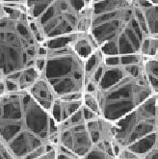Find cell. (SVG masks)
Masks as SVG:
<instances>
[{
  "mask_svg": "<svg viewBox=\"0 0 158 159\" xmlns=\"http://www.w3.org/2000/svg\"><path fill=\"white\" fill-rule=\"evenodd\" d=\"M57 124L28 92L0 96V143L17 159H31L56 145Z\"/></svg>",
  "mask_w": 158,
  "mask_h": 159,
  "instance_id": "1",
  "label": "cell"
},
{
  "mask_svg": "<svg viewBox=\"0 0 158 159\" xmlns=\"http://www.w3.org/2000/svg\"><path fill=\"white\" fill-rule=\"evenodd\" d=\"M45 55L26 1H0V77L12 78L29 68L43 71Z\"/></svg>",
  "mask_w": 158,
  "mask_h": 159,
  "instance_id": "2",
  "label": "cell"
},
{
  "mask_svg": "<svg viewBox=\"0 0 158 159\" xmlns=\"http://www.w3.org/2000/svg\"><path fill=\"white\" fill-rule=\"evenodd\" d=\"M91 35L106 60L139 55L150 37L137 0H94Z\"/></svg>",
  "mask_w": 158,
  "mask_h": 159,
  "instance_id": "3",
  "label": "cell"
},
{
  "mask_svg": "<svg viewBox=\"0 0 158 159\" xmlns=\"http://www.w3.org/2000/svg\"><path fill=\"white\" fill-rule=\"evenodd\" d=\"M97 96L101 116L117 121L155 96L144 67L143 56L107 60Z\"/></svg>",
  "mask_w": 158,
  "mask_h": 159,
  "instance_id": "4",
  "label": "cell"
},
{
  "mask_svg": "<svg viewBox=\"0 0 158 159\" xmlns=\"http://www.w3.org/2000/svg\"><path fill=\"white\" fill-rule=\"evenodd\" d=\"M26 5L44 43L91 33L94 0L26 1Z\"/></svg>",
  "mask_w": 158,
  "mask_h": 159,
  "instance_id": "5",
  "label": "cell"
},
{
  "mask_svg": "<svg viewBox=\"0 0 158 159\" xmlns=\"http://www.w3.org/2000/svg\"><path fill=\"white\" fill-rule=\"evenodd\" d=\"M73 36L45 43L46 55L42 76L59 98L83 95L86 84V62L72 45Z\"/></svg>",
  "mask_w": 158,
  "mask_h": 159,
  "instance_id": "6",
  "label": "cell"
},
{
  "mask_svg": "<svg viewBox=\"0 0 158 159\" xmlns=\"http://www.w3.org/2000/svg\"><path fill=\"white\" fill-rule=\"evenodd\" d=\"M158 135V95L116 121L115 143L128 148L145 139Z\"/></svg>",
  "mask_w": 158,
  "mask_h": 159,
  "instance_id": "7",
  "label": "cell"
},
{
  "mask_svg": "<svg viewBox=\"0 0 158 159\" xmlns=\"http://www.w3.org/2000/svg\"><path fill=\"white\" fill-rule=\"evenodd\" d=\"M56 145L84 157L94 147L90 136L84 107L64 123L57 125Z\"/></svg>",
  "mask_w": 158,
  "mask_h": 159,
  "instance_id": "8",
  "label": "cell"
},
{
  "mask_svg": "<svg viewBox=\"0 0 158 159\" xmlns=\"http://www.w3.org/2000/svg\"><path fill=\"white\" fill-rule=\"evenodd\" d=\"M86 120L88 130L94 146L101 144H116V121L109 120L100 115H92L86 117Z\"/></svg>",
  "mask_w": 158,
  "mask_h": 159,
  "instance_id": "9",
  "label": "cell"
},
{
  "mask_svg": "<svg viewBox=\"0 0 158 159\" xmlns=\"http://www.w3.org/2000/svg\"><path fill=\"white\" fill-rule=\"evenodd\" d=\"M28 93L37 103L51 115L54 104L59 97L47 80L41 76Z\"/></svg>",
  "mask_w": 158,
  "mask_h": 159,
  "instance_id": "10",
  "label": "cell"
},
{
  "mask_svg": "<svg viewBox=\"0 0 158 159\" xmlns=\"http://www.w3.org/2000/svg\"><path fill=\"white\" fill-rule=\"evenodd\" d=\"M83 95L58 98L51 112V117L58 124L64 123L83 107Z\"/></svg>",
  "mask_w": 158,
  "mask_h": 159,
  "instance_id": "11",
  "label": "cell"
},
{
  "mask_svg": "<svg viewBox=\"0 0 158 159\" xmlns=\"http://www.w3.org/2000/svg\"><path fill=\"white\" fill-rule=\"evenodd\" d=\"M137 3L144 16L148 35L158 38V4L147 0H137Z\"/></svg>",
  "mask_w": 158,
  "mask_h": 159,
  "instance_id": "12",
  "label": "cell"
},
{
  "mask_svg": "<svg viewBox=\"0 0 158 159\" xmlns=\"http://www.w3.org/2000/svg\"><path fill=\"white\" fill-rule=\"evenodd\" d=\"M72 45L77 54L85 61H87L93 54L99 49V46L93 38L91 33L74 35L72 39Z\"/></svg>",
  "mask_w": 158,
  "mask_h": 159,
  "instance_id": "13",
  "label": "cell"
},
{
  "mask_svg": "<svg viewBox=\"0 0 158 159\" xmlns=\"http://www.w3.org/2000/svg\"><path fill=\"white\" fill-rule=\"evenodd\" d=\"M41 76H42V71L38 68H29L20 71L12 78H6V79L13 82L16 85L17 91L28 92Z\"/></svg>",
  "mask_w": 158,
  "mask_h": 159,
  "instance_id": "14",
  "label": "cell"
},
{
  "mask_svg": "<svg viewBox=\"0 0 158 159\" xmlns=\"http://www.w3.org/2000/svg\"><path fill=\"white\" fill-rule=\"evenodd\" d=\"M83 159H118L116 144H101L94 146Z\"/></svg>",
  "mask_w": 158,
  "mask_h": 159,
  "instance_id": "15",
  "label": "cell"
},
{
  "mask_svg": "<svg viewBox=\"0 0 158 159\" xmlns=\"http://www.w3.org/2000/svg\"><path fill=\"white\" fill-rule=\"evenodd\" d=\"M144 67H145L147 76L151 82V85L153 89L154 93L155 95H158V60L157 58H151V59L144 58Z\"/></svg>",
  "mask_w": 158,
  "mask_h": 159,
  "instance_id": "16",
  "label": "cell"
},
{
  "mask_svg": "<svg viewBox=\"0 0 158 159\" xmlns=\"http://www.w3.org/2000/svg\"><path fill=\"white\" fill-rule=\"evenodd\" d=\"M140 55L145 59L156 58L158 55V38L147 37L142 44Z\"/></svg>",
  "mask_w": 158,
  "mask_h": 159,
  "instance_id": "17",
  "label": "cell"
},
{
  "mask_svg": "<svg viewBox=\"0 0 158 159\" xmlns=\"http://www.w3.org/2000/svg\"><path fill=\"white\" fill-rule=\"evenodd\" d=\"M82 98H83V106H84V108H86L87 110L93 112V113H95L97 115L101 116L99 102L95 93L84 92L83 93Z\"/></svg>",
  "mask_w": 158,
  "mask_h": 159,
  "instance_id": "18",
  "label": "cell"
},
{
  "mask_svg": "<svg viewBox=\"0 0 158 159\" xmlns=\"http://www.w3.org/2000/svg\"><path fill=\"white\" fill-rule=\"evenodd\" d=\"M117 154L118 159H143L140 155L130 151L129 148H122L117 147Z\"/></svg>",
  "mask_w": 158,
  "mask_h": 159,
  "instance_id": "19",
  "label": "cell"
},
{
  "mask_svg": "<svg viewBox=\"0 0 158 159\" xmlns=\"http://www.w3.org/2000/svg\"><path fill=\"white\" fill-rule=\"evenodd\" d=\"M56 159H83V157L73 154L64 148L56 145Z\"/></svg>",
  "mask_w": 158,
  "mask_h": 159,
  "instance_id": "20",
  "label": "cell"
},
{
  "mask_svg": "<svg viewBox=\"0 0 158 159\" xmlns=\"http://www.w3.org/2000/svg\"><path fill=\"white\" fill-rule=\"evenodd\" d=\"M31 159H56V145L52 147L47 152L40 154L38 156H35Z\"/></svg>",
  "mask_w": 158,
  "mask_h": 159,
  "instance_id": "21",
  "label": "cell"
},
{
  "mask_svg": "<svg viewBox=\"0 0 158 159\" xmlns=\"http://www.w3.org/2000/svg\"><path fill=\"white\" fill-rule=\"evenodd\" d=\"M0 159H17L6 146L0 143Z\"/></svg>",
  "mask_w": 158,
  "mask_h": 159,
  "instance_id": "22",
  "label": "cell"
},
{
  "mask_svg": "<svg viewBox=\"0 0 158 159\" xmlns=\"http://www.w3.org/2000/svg\"><path fill=\"white\" fill-rule=\"evenodd\" d=\"M156 58H157V60H158V55H157V57H156Z\"/></svg>",
  "mask_w": 158,
  "mask_h": 159,
  "instance_id": "23",
  "label": "cell"
}]
</instances>
